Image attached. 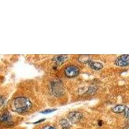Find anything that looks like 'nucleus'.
I'll return each mask as SVG.
<instances>
[{"mask_svg": "<svg viewBox=\"0 0 129 129\" xmlns=\"http://www.w3.org/2000/svg\"><path fill=\"white\" fill-rule=\"evenodd\" d=\"M31 107L32 103L30 101L25 97H18L12 101V108L17 112H25L30 110Z\"/></svg>", "mask_w": 129, "mask_h": 129, "instance_id": "obj_1", "label": "nucleus"}, {"mask_svg": "<svg viewBox=\"0 0 129 129\" xmlns=\"http://www.w3.org/2000/svg\"><path fill=\"white\" fill-rule=\"evenodd\" d=\"M52 91L56 96H60L64 92L63 85L59 81H54L52 83Z\"/></svg>", "mask_w": 129, "mask_h": 129, "instance_id": "obj_2", "label": "nucleus"}, {"mask_svg": "<svg viewBox=\"0 0 129 129\" xmlns=\"http://www.w3.org/2000/svg\"><path fill=\"white\" fill-rule=\"evenodd\" d=\"M79 73V69L74 65H70L64 69V74L67 77L70 78L76 77Z\"/></svg>", "mask_w": 129, "mask_h": 129, "instance_id": "obj_3", "label": "nucleus"}, {"mask_svg": "<svg viewBox=\"0 0 129 129\" xmlns=\"http://www.w3.org/2000/svg\"><path fill=\"white\" fill-rule=\"evenodd\" d=\"M114 64L116 66L124 67L129 66V55H122L115 60Z\"/></svg>", "mask_w": 129, "mask_h": 129, "instance_id": "obj_4", "label": "nucleus"}, {"mask_svg": "<svg viewBox=\"0 0 129 129\" xmlns=\"http://www.w3.org/2000/svg\"><path fill=\"white\" fill-rule=\"evenodd\" d=\"M83 115L82 114H81L79 112H71L68 115V118L70 121L72 123H76L79 122L81 120V119L82 118Z\"/></svg>", "mask_w": 129, "mask_h": 129, "instance_id": "obj_5", "label": "nucleus"}, {"mask_svg": "<svg viewBox=\"0 0 129 129\" xmlns=\"http://www.w3.org/2000/svg\"><path fill=\"white\" fill-rule=\"evenodd\" d=\"M68 58H69V56L67 55H59V56H55L53 58V61L57 65H61L66 61Z\"/></svg>", "mask_w": 129, "mask_h": 129, "instance_id": "obj_6", "label": "nucleus"}, {"mask_svg": "<svg viewBox=\"0 0 129 129\" xmlns=\"http://www.w3.org/2000/svg\"><path fill=\"white\" fill-rule=\"evenodd\" d=\"M89 65L91 68L95 71H100L103 68V64L99 62H94V61H90Z\"/></svg>", "mask_w": 129, "mask_h": 129, "instance_id": "obj_7", "label": "nucleus"}, {"mask_svg": "<svg viewBox=\"0 0 129 129\" xmlns=\"http://www.w3.org/2000/svg\"><path fill=\"white\" fill-rule=\"evenodd\" d=\"M9 112H4L0 115V123H7L10 119L11 117Z\"/></svg>", "mask_w": 129, "mask_h": 129, "instance_id": "obj_8", "label": "nucleus"}, {"mask_svg": "<svg viewBox=\"0 0 129 129\" xmlns=\"http://www.w3.org/2000/svg\"><path fill=\"white\" fill-rule=\"evenodd\" d=\"M126 107V106L123 105H117L115 106L114 107H113L112 111L115 113L124 112Z\"/></svg>", "mask_w": 129, "mask_h": 129, "instance_id": "obj_9", "label": "nucleus"}, {"mask_svg": "<svg viewBox=\"0 0 129 129\" xmlns=\"http://www.w3.org/2000/svg\"><path fill=\"white\" fill-rule=\"evenodd\" d=\"M78 61L81 63H87L90 62V56L88 55H81L78 58Z\"/></svg>", "mask_w": 129, "mask_h": 129, "instance_id": "obj_10", "label": "nucleus"}, {"mask_svg": "<svg viewBox=\"0 0 129 129\" xmlns=\"http://www.w3.org/2000/svg\"><path fill=\"white\" fill-rule=\"evenodd\" d=\"M60 125H61V126L64 129L69 128V126H70V123H69V122L65 119H61V120H60Z\"/></svg>", "mask_w": 129, "mask_h": 129, "instance_id": "obj_11", "label": "nucleus"}, {"mask_svg": "<svg viewBox=\"0 0 129 129\" xmlns=\"http://www.w3.org/2000/svg\"><path fill=\"white\" fill-rule=\"evenodd\" d=\"M124 113H125V117L127 118V119H129V108H128V107H126L125 111H124Z\"/></svg>", "mask_w": 129, "mask_h": 129, "instance_id": "obj_12", "label": "nucleus"}, {"mask_svg": "<svg viewBox=\"0 0 129 129\" xmlns=\"http://www.w3.org/2000/svg\"><path fill=\"white\" fill-rule=\"evenodd\" d=\"M5 101V98L3 95H0V107L4 104Z\"/></svg>", "mask_w": 129, "mask_h": 129, "instance_id": "obj_13", "label": "nucleus"}, {"mask_svg": "<svg viewBox=\"0 0 129 129\" xmlns=\"http://www.w3.org/2000/svg\"><path fill=\"white\" fill-rule=\"evenodd\" d=\"M56 109H47V110H44V111H42L41 113L42 114H48V113H50V112H52L55 111Z\"/></svg>", "mask_w": 129, "mask_h": 129, "instance_id": "obj_14", "label": "nucleus"}, {"mask_svg": "<svg viewBox=\"0 0 129 129\" xmlns=\"http://www.w3.org/2000/svg\"><path fill=\"white\" fill-rule=\"evenodd\" d=\"M43 129H56L54 127L51 126H45V127L43 128Z\"/></svg>", "mask_w": 129, "mask_h": 129, "instance_id": "obj_15", "label": "nucleus"}, {"mask_svg": "<svg viewBox=\"0 0 129 129\" xmlns=\"http://www.w3.org/2000/svg\"><path fill=\"white\" fill-rule=\"evenodd\" d=\"M88 92H94V91H95V88L94 87H91L89 90H88Z\"/></svg>", "mask_w": 129, "mask_h": 129, "instance_id": "obj_16", "label": "nucleus"}, {"mask_svg": "<svg viewBox=\"0 0 129 129\" xmlns=\"http://www.w3.org/2000/svg\"><path fill=\"white\" fill-rule=\"evenodd\" d=\"M45 119H40V120H39V121H37V122H35V123H35V124H36V123H40V122H41V121H44V120H45Z\"/></svg>", "mask_w": 129, "mask_h": 129, "instance_id": "obj_17", "label": "nucleus"}]
</instances>
